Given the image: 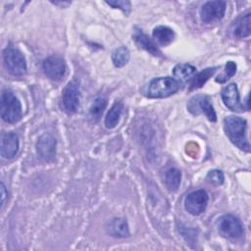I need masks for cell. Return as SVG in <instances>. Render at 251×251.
Here are the masks:
<instances>
[{
  "label": "cell",
  "mask_w": 251,
  "mask_h": 251,
  "mask_svg": "<svg viewBox=\"0 0 251 251\" xmlns=\"http://www.w3.org/2000/svg\"><path fill=\"white\" fill-rule=\"evenodd\" d=\"M45 75L53 80H60L66 73L65 60L58 55H51L43 61Z\"/></svg>",
  "instance_id": "30bf717a"
},
{
  "label": "cell",
  "mask_w": 251,
  "mask_h": 251,
  "mask_svg": "<svg viewBox=\"0 0 251 251\" xmlns=\"http://www.w3.org/2000/svg\"><path fill=\"white\" fill-rule=\"evenodd\" d=\"M225 1H208L200 9V19L203 23H212L221 20L226 12Z\"/></svg>",
  "instance_id": "9c48e42d"
},
{
  "label": "cell",
  "mask_w": 251,
  "mask_h": 251,
  "mask_svg": "<svg viewBox=\"0 0 251 251\" xmlns=\"http://www.w3.org/2000/svg\"><path fill=\"white\" fill-rule=\"evenodd\" d=\"M236 73V64L232 61H229L226 64V69L222 75H220L217 78L216 81L220 83L226 82L227 79L232 77Z\"/></svg>",
  "instance_id": "cb8c5ba5"
},
{
  "label": "cell",
  "mask_w": 251,
  "mask_h": 251,
  "mask_svg": "<svg viewBox=\"0 0 251 251\" xmlns=\"http://www.w3.org/2000/svg\"><path fill=\"white\" fill-rule=\"evenodd\" d=\"M153 38L160 45H169L175 38V32L172 28L165 25H158L153 29Z\"/></svg>",
  "instance_id": "e0dca14e"
},
{
  "label": "cell",
  "mask_w": 251,
  "mask_h": 251,
  "mask_svg": "<svg viewBox=\"0 0 251 251\" xmlns=\"http://www.w3.org/2000/svg\"><path fill=\"white\" fill-rule=\"evenodd\" d=\"M39 157L45 162H51L56 157V139L49 133L42 134L36 143Z\"/></svg>",
  "instance_id": "8fae6325"
},
{
  "label": "cell",
  "mask_w": 251,
  "mask_h": 251,
  "mask_svg": "<svg viewBox=\"0 0 251 251\" xmlns=\"http://www.w3.org/2000/svg\"><path fill=\"white\" fill-rule=\"evenodd\" d=\"M108 5L121 9L126 15H128L130 12V2L129 1H123V0H116V1H107Z\"/></svg>",
  "instance_id": "484cf974"
},
{
  "label": "cell",
  "mask_w": 251,
  "mask_h": 251,
  "mask_svg": "<svg viewBox=\"0 0 251 251\" xmlns=\"http://www.w3.org/2000/svg\"><path fill=\"white\" fill-rule=\"evenodd\" d=\"M209 201L208 193L203 190H195L190 192L184 200V207L188 213L193 216H198L203 213L207 207Z\"/></svg>",
  "instance_id": "52a82bcc"
},
{
  "label": "cell",
  "mask_w": 251,
  "mask_h": 251,
  "mask_svg": "<svg viewBox=\"0 0 251 251\" xmlns=\"http://www.w3.org/2000/svg\"><path fill=\"white\" fill-rule=\"evenodd\" d=\"M251 13L247 11L246 13L240 15L231 25V32L234 36L238 38H244L251 33Z\"/></svg>",
  "instance_id": "5bb4252c"
},
{
  "label": "cell",
  "mask_w": 251,
  "mask_h": 251,
  "mask_svg": "<svg viewBox=\"0 0 251 251\" xmlns=\"http://www.w3.org/2000/svg\"><path fill=\"white\" fill-rule=\"evenodd\" d=\"M187 108H188V111L193 115H200L203 113L208 118L209 121L211 122L217 121L215 110L211 104L210 97L207 95H202V94L195 95L188 102Z\"/></svg>",
  "instance_id": "8992f818"
},
{
  "label": "cell",
  "mask_w": 251,
  "mask_h": 251,
  "mask_svg": "<svg viewBox=\"0 0 251 251\" xmlns=\"http://www.w3.org/2000/svg\"><path fill=\"white\" fill-rule=\"evenodd\" d=\"M180 85V81L173 77H156L149 82L146 94L150 98H165L176 93Z\"/></svg>",
  "instance_id": "7a4b0ae2"
},
{
  "label": "cell",
  "mask_w": 251,
  "mask_h": 251,
  "mask_svg": "<svg viewBox=\"0 0 251 251\" xmlns=\"http://www.w3.org/2000/svg\"><path fill=\"white\" fill-rule=\"evenodd\" d=\"M123 112V104L122 102H116L111 109L109 110V112L107 113V116L105 118V126L108 128H113L115 127L121 118Z\"/></svg>",
  "instance_id": "ffe728a7"
},
{
  "label": "cell",
  "mask_w": 251,
  "mask_h": 251,
  "mask_svg": "<svg viewBox=\"0 0 251 251\" xmlns=\"http://www.w3.org/2000/svg\"><path fill=\"white\" fill-rule=\"evenodd\" d=\"M128 60H129V51L125 46H121L115 49L114 52L112 53V61L114 65L118 68H121L126 65Z\"/></svg>",
  "instance_id": "603a6c76"
},
{
  "label": "cell",
  "mask_w": 251,
  "mask_h": 251,
  "mask_svg": "<svg viewBox=\"0 0 251 251\" xmlns=\"http://www.w3.org/2000/svg\"><path fill=\"white\" fill-rule=\"evenodd\" d=\"M222 99L225 105L231 111L242 112L244 110V106L240 103L239 93L235 83H229L222 90Z\"/></svg>",
  "instance_id": "7c38bea8"
},
{
  "label": "cell",
  "mask_w": 251,
  "mask_h": 251,
  "mask_svg": "<svg viewBox=\"0 0 251 251\" xmlns=\"http://www.w3.org/2000/svg\"><path fill=\"white\" fill-rule=\"evenodd\" d=\"M219 232L226 238H239L243 233L241 222L233 215L227 214L220 217L217 221Z\"/></svg>",
  "instance_id": "5b68a950"
},
{
  "label": "cell",
  "mask_w": 251,
  "mask_h": 251,
  "mask_svg": "<svg viewBox=\"0 0 251 251\" xmlns=\"http://www.w3.org/2000/svg\"><path fill=\"white\" fill-rule=\"evenodd\" d=\"M133 39L135 41V43L142 49L146 50L147 52H149L150 54L154 55V56H162L161 51L159 50V48L157 47V45L151 40V38L146 35L145 33L142 32V30H137L135 31L134 35H133Z\"/></svg>",
  "instance_id": "9a60e30c"
},
{
  "label": "cell",
  "mask_w": 251,
  "mask_h": 251,
  "mask_svg": "<svg viewBox=\"0 0 251 251\" xmlns=\"http://www.w3.org/2000/svg\"><path fill=\"white\" fill-rule=\"evenodd\" d=\"M218 70V67H213V68H207L205 70H202L198 74H196L190 80L189 82V89L193 90L196 88H199L203 86V84L206 83V81L216 73Z\"/></svg>",
  "instance_id": "ac0fdd59"
},
{
  "label": "cell",
  "mask_w": 251,
  "mask_h": 251,
  "mask_svg": "<svg viewBox=\"0 0 251 251\" xmlns=\"http://www.w3.org/2000/svg\"><path fill=\"white\" fill-rule=\"evenodd\" d=\"M19 150V136L15 132H5L1 135L0 154L5 159L13 158Z\"/></svg>",
  "instance_id": "4fadbf2b"
},
{
  "label": "cell",
  "mask_w": 251,
  "mask_h": 251,
  "mask_svg": "<svg viewBox=\"0 0 251 251\" xmlns=\"http://www.w3.org/2000/svg\"><path fill=\"white\" fill-rule=\"evenodd\" d=\"M195 72L196 68L190 64H178L173 70V74L178 81L188 79Z\"/></svg>",
  "instance_id": "7402d4cb"
},
{
  "label": "cell",
  "mask_w": 251,
  "mask_h": 251,
  "mask_svg": "<svg viewBox=\"0 0 251 251\" xmlns=\"http://www.w3.org/2000/svg\"><path fill=\"white\" fill-rule=\"evenodd\" d=\"M3 59L8 72L13 75H23L26 71V62L23 53L14 46H8L3 51Z\"/></svg>",
  "instance_id": "277c9868"
},
{
  "label": "cell",
  "mask_w": 251,
  "mask_h": 251,
  "mask_svg": "<svg viewBox=\"0 0 251 251\" xmlns=\"http://www.w3.org/2000/svg\"><path fill=\"white\" fill-rule=\"evenodd\" d=\"M79 97L80 91L78 84L75 81L69 82L62 92V104L64 110L69 114L75 113L79 105Z\"/></svg>",
  "instance_id": "ba28073f"
},
{
  "label": "cell",
  "mask_w": 251,
  "mask_h": 251,
  "mask_svg": "<svg viewBox=\"0 0 251 251\" xmlns=\"http://www.w3.org/2000/svg\"><path fill=\"white\" fill-rule=\"evenodd\" d=\"M224 128L230 141L241 150L250 151V144L246 138V121L242 118L229 116L224 121Z\"/></svg>",
  "instance_id": "6da1fadb"
},
{
  "label": "cell",
  "mask_w": 251,
  "mask_h": 251,
  "mask_svg": "<svg viewBox=\"0 0 251 251\" xmlns=\"http://www.w3.org/2000/svg\"><path fill=\"white\" fill-rule=\"evenodd\" d=\"M207 180L214 184V185H221L224 183L225 180V176L222 171L220 170H213L210 171L207 175Z\"/></svg>",
  "instance_id": "d4e9b609"
},
{
  "label": "cell",
  "mask_w": 251,
  "mask_h": 251,
  "mask_svg": "<svg viewBox=\"0 0 251 251\" xmlns=\"http://www.w3.org/2000/svg\"><path fill=\"white\" fill-rule=\"evenodd\" d=\"M180 179H181V174L177 169L170 168L169 170L166 171L165 184L170 191L175 192L178 189L180 184Z\"/></svg>",
  "instance_id": "d6986e66"
},
{
  "label": "cell",
  "mask_w": 251,
  "mask_h": 251,
  "mask_svg": "<svg viewBox=\"0 0 251 251\" xmlns=\"http://www.w3.org/2000/svg\"><path fill=\"white\" fill-rule=\"evenodd\" d=\"M108 232L115 237H127L129 235V229L127 222L122 218H115L108 223Z\"/></svg>",
  "instance_id": "2e32d148"
},
{
  "label": "cell",
  "mask_w": 251,
  "mask_h": 251,
  "mask_svg": "<svg viewBox=\"0 0 251 251\" xmlns=\"http://www.w3.org/2000/svg\"><path fill=\"white\" fill-rule=\"evenodd\" d=\"M107 105V99L104 95H98L94 99L90 109H89V115L90 118H92L94 121H98L100 117L102 116L105 108Z\"/></svg>",
  "instance_id": "44dd1931"
},
{
  "label": "cell",
  "mask_w": 251,
  "mask_h": 251,
  "mask_svg": "<svg viewBox=\"0 0 251 251\" xmlns=\"http://www.w3.org/2000/svg\"><path fill=\"white\" fill-rule=\"evenodd\" d=\"M1 117L10 124L17 123L22 118L21 102L9 89H3L1 92Z\"/></svg>",
  "instance_id": "3957f363"
},
{
  "label": "cell",
  "mask_w": 251,
  "mask_h": 251,
  "mask_svg": "<svg viewBox=\"0 0 251 251\" xmlns=\"http://www.w3.org/2000/svg\"><path fill=\"white\" fill-rule=\"evenodd\" d=\"M6 198V188L3 182H1V206L4 205V201Z\"/></svg>",
  "instance_id": "4316f807"
}]
</instances>
